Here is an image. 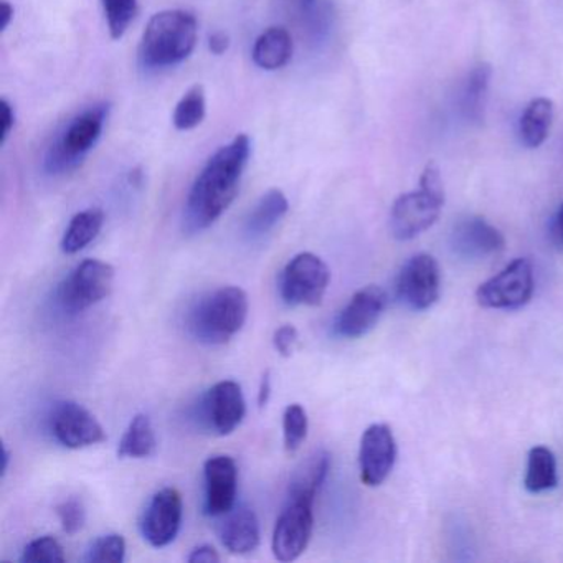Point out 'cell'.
I'll return each instance as SVG.
<instances>
[{
  "label": "cell",
  "mask_w": 563,
  "mask_h": 563,
  "mask_svg": "<svg viewBox=\"0 0 563 563\" xmlns=\"http://www.w3.org/2000/svg\"><path fill=\"white\" fill-rule=\"evenodd\" d=\"M252 156V141L239 134L207 161L194 180L184 207V230L190 235L217 222L239 196L243 174Z\"/></svg>",
  "instance_id": "cell-1"
},
{
  "label": "cell",
  "mask_w": 563,
  "mask_h": 563,
  "mask_svg": "<svg viewBox=\"0 0 563 563\" xmlns=\"http://www.w3.org/2000/svg\"><path fill=\"white\" fill-rule=\"evenodd\" d=\"M199 24L196 15L170 9L153 15L141 38L140 65L146 70H163L183 64L196 51Z\"/></svg>",
  "instance_id": "cell-2"
},
{
  "label": "cell",
  "mask_w": 563,
  "mask_h": 563,
  "mask_svg": "<svg viewBox=\"0 0 563 563\" xmlns=\"http://www.w3.org/2000/svg\"><path fill=\"white\" fill-rule=\"evenodd\" d=\"M249 318V296L239 286H222L203 295L190 309L187 325L196 341L223 345L232 341Z\"/></svg>",
  "instance_id": "cell-3"
},
{
  "label": "cell",
  "mask_w": 563,
  "mask_h": 563,
  "mask_svg": "<svg viewBox=\"0 0 563 563\" xmlns=\"http://www.w3.org/2000/svg\"><path fill=\"white\" fill-rule=\"evenodd\" d=\"M108 117L110 104L97 103L71 118L47 147L45 173L64 176L80 167L101 140Z\"/></svg>",
  "instance_id": "cell-4"
},
{
  "label": "cell",
  "mask_w": 563,
  "mask_h": 563,
  "mask_svg": "<svg viewBox=\"0 0 563 563\" xmlns=\"http://www.w3.org/2000/svg\"><path fill=\"white\" fill-rule=\"evenodd\" d=\"M444 206V187L440 167L424 166L420 189L404 194L395 200L390 212L391 235L401 242L413 240L434 225Z\"/></svg>",
  "instance_id": "cell-5"
},
{
  "label": "cell",
  "mask_w": 563,
  "mask_h": 563,
  "mask_svg": "<svg viewBox=\"0 0 563 563\" xmlns=\"http://www.w3.org/2000/svg\"><path fill=\"white\" fill-rule=\"evenodd\" d=\"M113 285V266L100 260H85L58 285L55 305L65 314H78L107 299Z\"/></svg>",
  "instance_id": "cell-6"
},
{
  "label": "cell",
  "mask_w": 563,
  "mask_h": 563,
  "mask_svg": "<svg viewBox=\"0 0 563 563\" xmlns=\"http://www.w3.org/2000/svg\"><path fill=\"white\" fill-rule=\"evenodd\" d=\"M331 282L328 265L314 253H299L289 260L279 275V296L285 305L319 306Z\"/></svg>",
  "instance_id": "cell-7"
},
{
  "label": "cell",
  "mask_w": 563,
  "mask_h": 563,
  "mask_svg": "<svg viewBox=\"0 0 563 563\" xmlns=\"http://www.w3.org/2000/svg\"><path fill=\"white\" fill-rule=\"evenodd\" d=\"M245 415V395L235 380L217 382L200 397L196 407L199 427L217 437L232 434L242 424Z\"/></svg>",
  "instance_id": "cell-8"
},
{
  "label": "cell",
  "mask_w": 563,
  "mask_h": 563,
  "mask_svg": "<svg viewBox=\"0 0 563 563\" xmlns=\"http://www.w3.org/2000/svg\"><path fill=\"white\" fill-rule=\"evenodd\" d=\"M536 289L532 263L527 258H517L503 272L484 282L477 288V305L486 309H520L532 299Z\"/></svg>",
  "instance_id": "cell-9"
},
{
  "label": "cell",
  "mask_w": 563,
  "mask_h": 563,
  "mask_svg": "<svg viewBox=\"0 0 563 563\" xmlns=\"http://www.w3.org/2000/svg\"><path fill=\"white\" fill-rule=\"evenodd\" d=\"M47 423L52 438L67 450H84L107 440L104 428L97 417L77 401L60 400L54 404Z\"/></svg>",
  "instance_id": "cell-10"
},
{
  "label": "cell",
  "mask_w": 563,
  "mask_h": 563,
  "mask_svg": "<svg viewBox=\"0 0 563 563\" xmlns=\"http://www.w3.org/2000/svg\"><path fill=\"white\" fill-rule=\"evenodd\" d=\"M397 298L411 311H427L441 295L440 265L428 253L411 256L400 269L395 283Z\"/></svg>",
  "instance_id": "cell-11"
},
{
  "label": "cell",
  "mask_w": 563,
  "mask_h": 563,
  "mask_svg": "<svg viewBox=\"0 0 563 563\" xmlns=\"http://www.w3.org/2000/svg\"><path fill=\"white\" fill-rule=\"evenodd\" d=\"M314 504L288 499L276 520L272 549L279 562L299 559L311 542L314 529Z\"/></svg>",
  "instance_id": "cell-12"
},
{
  "label": "cell",
  "mask_w": 563,
  "mask_h": 563,
  "mask_svg": "<svg viewBox=\"0 0 563 563\" xmlns=\"http://www.w3.org/2000/svg\"><path fill=\"white\" fill-rule=\"evenodd\" d=\"M184 504L179 490L164 487L157 490L141 517V536L154 549L170 545L183 526Z\"/></svg>",
  "instance_id": "cell-13"
},
{
  "label": "cell",
  "mask_w": 563,
  "mask_h": 563,
  "mask_svg": "<svg viewBox=\"0 0 563 563\" xmlns=\"http://www.w3.org/2000/svg\"><path fill=\"white\" fill-rule=\"evenodd\" d=\"M397 461V441L388 424H371L362 434L358 450L361 481L368 487L380 486L390 476Z\"/></svg>",
  "instance_id": "cell-14"
},
{
  "label": "cell",
  "mask_w": 563,
  "mask_h": 563,
  "mask_svg": "<svg viewBox=\"0 0 563 563\" xmlns=\"http://www.w3.org/2000/svg\"><path fill=\"white\" fill-rule=\"evenodd\" d=\"M387 301V292L378 286L358 289L335 318L334 334L344 339H358L368 334L380 321Z\"/></svg>",
  "instance_id": "cell-15"
},
{
  "label": "cell",
  "mask_w": 563,
  "mask_h": 563,
  "mask_svg": "<svg viewBox=\"0 0 563 563\" xmlns=\"http://www.w3.org/2000/svg\"><path fill=\"white\" fill-rule=\"evenodd\" d=\"M203 510L209 517H220L236 506L239 493V466L227 454L209 457L203 464Z\"/></svg>",
  "instance_id": "cell-16"
},
{
  "label": "cell",
  "mask_w": 563,
  "mask_h": 563,
  "mask_svg": "<svg viewBox=\"0 0 563 563\" xmlns=\"http://www.w3.org/2000/svg\"><path fill=\"white\" fill-rule=\"evenodd\" d=\"M451 246L461 258L484 260L503 252L506 240L503 233L483 217H467L454 225Z\"/></svg>",
  "instance_id": "cell-17"
},
{
  "label": "cell",
  "mask_w": 563,
  "mask_h": 563,
  "mask_svg": "<svg viewBox=\"0 0 563 563\" xmlns=\"http://www.w3.org/2000/svg\"><path fill=\"white\" fill-rule=\"evenodd\" d=\"M219 537L222 545L235 555L255 552L260 545V522L250 507L235 506L220 516Z\"/></svg>",
  "instance_id": "cell-18"
},
{
  "label": "cell",
  "mask_w": 563,
  "mask_h": 563,
  "mask_svg": "<svg viewBox=\"0 0 563 563\" xmlns=\"http://www.w3.org/2000/svg\"><path fill=\"white\" fill-rule=\"evenodd\" d=\"M331 463V454L325 450L309 454L292 474L288 499L306 500V503L314 504L319 490L328 479Z\"/></svg>",
  "instance_id": "cell-19"
},
{
  "label": "cell",
  "mask_w": 563,
  "mask_h": 563,
  "mask_svg": "<svg viewBox=\"0 0 563 563\" xmlns=\"http://www.w3.org/2000/svg\"><path fill=\"white\" fill-rule=\"evenodd\" d=\"M289 210V202L285 192L272 189L260 197L258 202L250 210L245 219V235L250 240H262L275 230V227L285 219Z\"/></svg>",
  "instance_id": "cell-20"
},
{
  "label": "cell",
  "mask_w": 563,
  "mask_h": 563,
  "mask_svg": "<svg viewBox=\"0 0 563 563\" xmlns=\"http://www.w3.org/2000/svg\"><path fill=\"white\" fill-rule=\"evenodd\" d=\"M253 62L266 71L286 67L292 57V38L285 27H269L260 35L253 45Z\"/></svg>",
  "instance_id": "cell-21"
},
{
  "label": "cell",
  "mask_w": 563,
  "mask_h": 563,
  "mask_svg": "<svg viewBox=\"0 0 563 563\" xmlns=\"http://www.w3.org/2000/svg\"><path fill=\"white\" fill-rule=\"evenodd\" d=\"M493 68L487 64H477L471 68L461 88L460 108L463 117L471 123H481L486 110Z\"/></svg>",
  "instance_id": "cell-22"
},
{
  "label": "cell",
  "mask_w": 563,
  "mask_h": 563,
  "mask_svg": "<svg viewBox=\"0 0 563 563\" xmlns=\"http://www.w3.org/2000/svg\"><path fill=\"white\" fill-rule=\"evenodd\" d=\"M553 113L555 108L549 98H536L527 104L519 120V134L523 146L537 150L545 143L552 128Z\"/></svg>",
  "instance_id": "cell-23"
},
{
  "label": "cell",
  "mask_w": 563,
  "mask_h": 563,
  "mask_svg": "<svg viewBox=\"0 0 563 563\" xmlns=\"http://www.w3.org/2000/svg\"><path fill=\"white\" fill-rule=\"evenodd\" d=\"M104 225V213L101 209H87L78 212L68 223L62 239V252L77 255L87 249L100 235Z\"/></svg>",
  "instance_id": "cell-24"
},
{
  "label": "cell",
  "mask_w": 563,
  "mask_h": 563,
  "mask_svg": "<svg viewBox=\"0 0 563 563\" xmlns=\"http://www.w3.org/2000/svg\"><path fill=\"white\" fill-rule=\"evenodd\" d=\"M157 438L153 421L146 413H137L128 424L118 446V456L144 460L156 454Z\"/></svg>",
  "instance_id": "cell-25"
},
{
  "label": "cell",
  "mask_w": 563,
  "mask_h": 563,
  "mask_svg": "<svg viewBox=\"0 0 563 563\" xmlns=\"http://www.w3.org/2000/svg\"><path fill=\"white\" fill-rule=\"evenodd\" d=\"M556 484H559V473H556L555 454L547 446L532 448L527 460L523 486L530 494H542L555 489Z\"/></svg>",
  "instance_id": "cell-26"
},
{
  "label": "cell",
  "mask_w": 563,
  "mask_h": 563,
  "mask_svg": "<svg viewBox=\"0 0 563 563\" xmlns=\"http://www.w3.org/2000/svg\"><path fill=\"white\" fill-rule=\"evenodd\" d=\"M207 114L206 90L202 85H194L186 91L173 114L174 126L179 131L196 130L202 124Z\"/></svg>",
  "instance_id": "cell-27"
},
{
  "label": "cell",
  "mask_w": 563,
  "mask_h": 563,
  "mask_svg": "<svg viewBox=\"0 0 563 563\" xmlns=\"http://www.w3.org/2000/svg\"><path fill=\"white\" fill-rule=\"evenodd\" d=\"M108 32L113 41H121L140 11V0H101Z\"/></svg>",
  "instance_id": "cell-28"
},
{
  "label": "cell",
  "mask_w": 563,
  "mask_h": 563,
  "mask_svg": "<svg viewBox=\"0 0 563 563\" xmlns=\"http://www.w3.org/2000/svg\"><path fill=\"white\" fill-rule=\"evenodd\" d=\"M309 418L305 407L299 404L288 405L283 413V441L288 453H295L308 437Z\"/></svg>",
  "instance_id": "cell-29"
},
{
  "label": "cell",
  "mask_w": 563,
  "mask_h": 563,
  "mask_svg": "<svg viewBox=\"0 0 563 563\" xmlns=\"http://www.w3.org/2000/svg\"><path fill=\"white\" fill-rule=\"evenodd\" d=\"M126 559V540L121 533H108L91 543L85 560L91 563H121Z\"/></svg>",
  "instance_id": "cell-30"
},
{
  "label": "cell",
  "mask_w": 563,
  "mask_h": 563,
  "mask_svg": "<svg viewBox=\"0 0 563 563\" xmlns=\"http://www.w3.org/2000/svg\"><path fill=\"white\" fill-rule=\"evenodd\" d=\"M62 543L55 537L44 536L32 540L22 550L21 562L25 563H62L65 562Z\"/></svg>",
  "instance_id": "cell-31"
},
{
  "label": "cell",
  "mask_w": 563,
  "mask_h": 563,
  "mask_svg": "<svg viewBox=\"0 0 563 563\" xmlns=\"http://www.w3.org/2000/svg\"><path fill=\"white\" fill-rule=\"evenodd\" d=\"M58 519H60L62 529L67 536H75L84 529L85 522H87V510H85L84 503L81 500L70 497V499L62 500L57 507H55Z\"/></svg>",
  "instance_id": "cell-32"
},
{
  "label": "cell",
  "mask_w": 563,
  "mask_h": 563,
  "mask_svg": "<svg viewBox=\"0 0 563 563\" xmlns=\"http://www.w3.org/2000/svg\"><path fill=\"white\" fill-rule=\"evenodd\" d=\"M298 329L291 324L282 325V328L276 329L275 335H273V345L282 357H291L296 347H298Z\"/></svg>",
  "instance_id": "cell-33"
},
{
  "label": "cell",
  "mask_w": 563,
  "mask_h": 563,
  "mask_svg": "<svg viewBox=\"0 0 563 563\" xmlns=\"http://www.w3.org/2000/svg\"><path fill=\"white\" fill-rule=\"evenodd\" d=\"M0 108H2V131H0V144L4 146L8 143L9 136L15 126V110L5 98L0 100Z\"/></svg>",
  "instance_id": "cell-34"
},
{
  "label": "cell",
  "mask_w": 563,
  "mask_h": 563,
  "mask_svg": "<svg viewBox=\"0 0 563 563\" xmlns=\"http://www.w3.org/2000/svg\"><path fill=\"white\" fill-rule=\"evenodd\" d=\"M190 563H217L220 562L219 552L212 545H200L187 556Z\"/></svg>",
  "instance_id": "cell-35"
},
{
  "label": "cell",
  "mask_w": 563,
  "mask_h": 563,
  "mask_svg": "<svg viewBox=\"0 0 563 563\" xmlns=\"http://www.w3.org/2000/svg\"><path fill=\"white\" fill-rule=\"evenodd\" d=\"M209 48L213 55H223L230 48V37L225 32H213L209 37Z\"/></svg>",
  "instance_id": "cell-36"
},
{
  "label": "cell",
  "mask_w": 563,
  "mask_h": 563,
  "mask_svg": "<svg viewBox=\"0 0 563 563\" xmlns=\"http://www.w3.org/2000/svg\"><path fill=\"white\" fill-rule=\"evenodd\" d=\"M269 397H272V374H269V371H266L265 374H263L262 382H260V408H265L266 405H268Z\"/></svg>",
  "instance_id": "cell-37"
},
{
  "label": "cell",
  "mask_w": 563,
  "mask_h": 563,
  "mask_svg": "<svg viewBox=\"0 0 563 563\" xmlns=\"http://www.w3.org/2000/svg\"><path fill=\"white\" fill-rule=\"evenodd\" d=\"M0 14H2V22H0V29L2 32L8 31L9 25L14 21V5L9 2V0H2V4H0Z\"/></svg>",
  "instance_id": "cell-38"
},
{
  "label": "cell",
  "mask_w": 563,
  "mask_h": 563,
  "mask_svg": "<svg viewBox=\"0 0 563 563\" xmlns=\"http://www.w3.org/2000/svg\"><path fill=\"white\" fill-rule=\"evenodd\" d=\"M553 236H555L556 242L563 246V203L560 206V209L556 210L555 219H553Z\"/></svg>",
  "instance_id": "cell-39"
},
{
  "label": "cell",
  "mask_w": 563,
  "mask_h": 563,
  "mask_svg": "<svg viewBox=\"0 0 563 563\" xmlns=\"http://www.w3.org/2000/svg\"><path fill=\"white\" fill-rule=\"evenodd\" d=\"M9 463H11V453L4 446V451H2V477H5V474L9 473Z\"/></svg>",
  "instance_id": "cell-40"
},
{
  "label": "cell",
  "mask_w": 563,
  "mask_h": 563,
  "mask_svg": "<svg viewBox=\"0 0 563 563\" xmlns=\"http://www.w3.org/2000/svg\"><path fill=\"white\" fill-rule=\"evenodd\" d=\"M312 2H314V0H302V4L308 5V8L312 5Z\"/></svg>",
  "instance_id": "cell-41"
}]
</instances>
